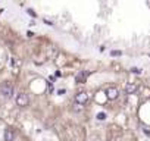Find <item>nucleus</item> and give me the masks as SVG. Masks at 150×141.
<instances>
[{"label": "nucleus", "mask_w": 150, "mask_h": 141, "mask_svg": "<svg viewBox=\"0 0 150 141\" xmlns=\"http://www.w3.org/2000/svg\"><path fill=\"white\" fill-rule=\"evenodd\" d=\"M3 138H5V141H13L15 140V131L12 128H6L5 134H3Z\"/></svg>", "instance_id": "5"}, {"label": "nucleus", "mask_w": 150, "mask_h": 141, "mask_svg": "<svg viewBox=\"0 0 150 141\" xmlns=\"http://www.w3.org/2000/svg\"><path fill=\"white\" fill-rule=\"evenodd\" d=\"M13 141H15V140H13ZM19 141H21V140H19Z\"/></svg>", "instance_id": "9"}, {"label": "nucleus", "mask_w": 150, "mask_h": 141, "mask_svg": "<svg viewBox=\"0 0 150 141\" xmlns=\"http://www.w3.org/2000/svg\"><path fill=\"white\" fill-rule=\"evenodd\" d=\"M0 94H2L5 99H11L13 96V85L11 82H3L0 85Z\"/></svg>", "instance_id": "1"}, {"label": "nucleus", "mask_w": 150, "mask_h": 141, "mask_svg": "<svg viewBox=\"0 0 150 141\" xmlns=\"http://www.w3.org/2000/svg\"><path fill=\"white\" fill-rule=\"evenodd\" d=\"M105 94H106L108 100H116L119 97V90L116 87H108L106 91H105Z\"/></svg>", "instance_id": "4"}, {"label": "nucleus", "mask_w": 150, "mask_h": 141, "mask_svg": "<svg viewBox=\"0 0 150 141\" xmlns=\"http://www.w3.org/2000/svg\"><path fill=\"white\" fill-rule=\"evenodd\" d=\"M105 118H106V115H105V113H99V115H97V119H99V121H103Z\"/></svg>", "instance_id": "8"}, {"label": "nucleus", "mask_w": 150, "mask_h": 141, "mask_svg": "<svg viewBox=\"0 0 150 141\" xmlns=\"http://www.w3.org/2000/svg\"><path fill=\"white\" fill-rule=\"evenodd\" d=\"M137 84H134V82H129V84H127L125 85V93L127 94H135L137 93Z\"/></svg>", "instance_id": "6"}, {"label": "nucleus", "mask_w": 150, "mask_h": 141, "mask_svg": "<svg viewBox=\"0 0 150 141\" xmlns=\"http://www.w3.org/2000/svg\"><path fill=\"white\" fill-rule=\"evenodd\" d=\"M15 102H16V106H19V107H27V106L30 104V97H28V94H25V93H19V94L16 96Z\"/></svg>", "instance_id": "3"}, {"label": "nucleus", "mask_w": 150, "mask_h": 141, "mask_svg": "<svg viewBox=\"0 0 150 141\" xmlns=\"http://www.w3.org/2000/svg\"><path fill=\"white\" fill-rule=\"evenodd\" d=\"M88 100H90V96H88V93H86V91H80L78 94H75V103L80 104V106L87 104Z\"/></svg>", "instance_id": "2"}, {"label": "nucleus", "mask_w": 150, "mask_h": 141, "mask_svg": "<svg viewBox=\"0 0 150 141\" xmlns=\"http://www.w3.org/2000/svg\"><path fill=\"white\" fill-rule=\"evenodd\" d=\"M86 78H87L86 72H81V74H78V75H77V81H78V82H84V81H86Z\"/></svg>", "instance_id": "7"}]
</instances>
